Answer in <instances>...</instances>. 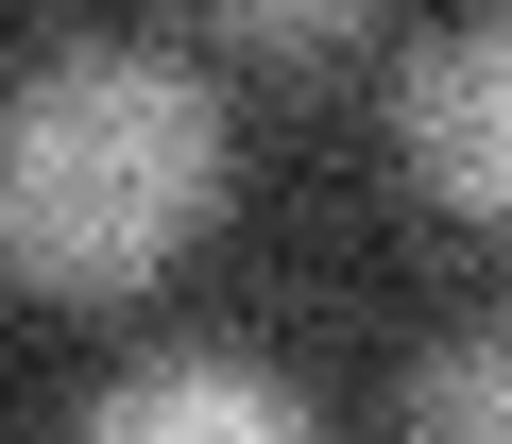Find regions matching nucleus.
Segmentation results:
<instances>
[{
    "label": "nucleus",
    "mask_w": 512,
    "mask_h": 444,
    "mask_svg": "<svg viewBox=\"0 0 512 444\" xmlns=\"http://www.w3.org/2000/svg\"><path fill=\"white\" fill-rule=\"evenodd\" d=\"M222 222V86L154 35H52L0 69V274L52 308L154 291Z\"/></svg>",
    "instance_id": "f257e3e1"
},
{
    "label": "nucleus",
    "mask_w": 512,
    "mask_h": 444,
    "mask_svg": "<svg viewBox=\"0 0 512 444\" xmlns=\"http://www.w3.org/2000/svg\"><path fill=\"white\" fill-rule=\"evenodd\" d=\"M393 171L444 205V222H512V0L444 18L393 86Z\"/></svg>",
    "instance_id": "f03ea898"
},
{
    "label": "nucleus",
    "mask_w": 512,
    "mask_h": 444,
    "mask_svg": "<svg viewBox=\"0 0 512 444\" xmlns=\"http://www.w3.org/2000/svg\"><path fill=\"white\" fill-rule=\"evenodd\" d=\"M69 444H325V410L256 359H137L69 410Z\"/></svg>",
    "instance_id": "7ed1b4c3"
},
{
    "label": "nucleus",
    "mask_w": 512,
    "mask_h": 444,
    "mask_svg": "<svg viewBox=\"0 0 512 444\" xmlns=\"http://www.w3.org/2000/svg\"><path fill=\"white\" fill-rule=\"evenodd\" d=\"M410 444H512V308H461L410 359Z\"/></svg>",
    "instance_id": "20e7f679"
},
{
    "label": "nucleus",
    "mask_w": 512,
    "mask_h": 444,
    "mask_svg": "<svg viewBox=\"0 0 512 444\" xmlns=\"http://www.w3.org/2000/svg\"><path fill=\"white\" fill-rule=\"evenodd\" d=\"M376 18H393V0H205V35H222L239 69H274V86H291V69H342Z\"/></svg>",
    "instance_id": "39448f33"
}]
</instances>
